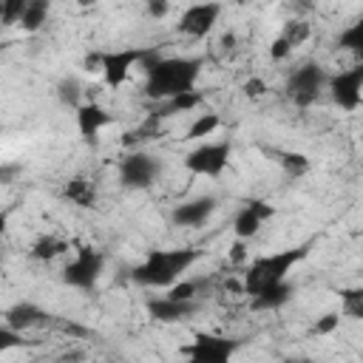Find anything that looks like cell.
<instances>
[{
    "label": "cell",
    "mask_w": 363,
    "mask_h": 363,
    "mask_svg": "<svg viewBox=\"0 0 363 363\" xmlns=\"http://www.w3.org/2000/svg\"><path fill=\"white\" fill-rule=\"evenodd\" d=\"M142 65H145V94L162 102L176 94L193 91L204 62L201 57H159L153 51Z\"/></svg>",
    "instance_id": "cell-1"
},
{
    "label": "cell",
    "mask_w": 363,
    "mask_h": 363,
    "mask_svg": "<svg viewBox=\"0 0 363 363\" xmlns=\"http://www.w3.org/2000/svg\"><path fill=\"white\" fill-rule=\"evenodd\" d=\"M199 261V252L190 247H173V250H150L142 264L133 269V281L139 286L162 289L176 284L193 264Z\"/></svg>",
    "instance_id": "cell-2"
},
{
    "label": "cell",
    "mask_w": 363,
    "mask_h": 363,
    "mask_svg": "<svg viewBox=\"0 0 363 363\" xmlns=\"http://www.w3.org/2000/svg\"><path fill=\"white\" fill-rule=\"evenodd\" d=\"M309 247H312V241L289 247V250H278V252H269V255H258L255 261H250V267L244 272V292L252 295L261 286H269L275 281L289 278V272L309 255Z\"/></svg>",
    "instance_id": "cell-3"
},
{
    "label": "cell",
    "mask_w": 363,
    "mask_h": 363,
    "mask_svg": "<svg viewBox=\"0 0 363 363\" xmlns=\"http://www.w3.org/2000/svg\"><path fill=\"white\" fill-rule=\"evenodd\" d=\"M105 269V255L94 247H79L77 255L62 267V281L74 289H94L96 281L102 278Z\"/></svg>",
    "instance_id": "cell-4"
},
{
    "label": "cell",
    "mask_w": 363,
    "mask_h": 363,
    "mask_svg": "<svg viewBox=\"0 0 363 363\" xmlns=\"http://www.w3.org/2000/svg\"><path fill=\"white\" fill-rule=\"evenodd\" d=\"M326 79L329 77H326V71L318 62H303V65H298L289 74V79H286V96L295 105L309 108L320 96V91L326 88Z\"/></svg>",
    "instance_id": "cell-5"
},
{
    "label": "cell",
    "mask_w": 363,
    "mask_h": 363,
    "mask_svg": "<svg viewBox=\"0 0 363 363\" xmlns=\"http://www.w3.org/2000/svg\"><path fill=\"white\" fill-rule=\"evenodd\" d=\"M230 153H233V145L227 139L221 142H201L199 147H193L187 156H184V167L196 176H221L224 167L230 164Z\"/></svg>",
    "instance_id": "cell-6"
},
{
    "label": "cell",
    "mask_w": 363,
    "mask_h": 363,
    "mask_svg": "<svg viewBox=\"0 0 363 363\" xmlns=\"http://www.w3.org/2000/svg\"><path fill=\"white\" fill-rule=\"evenodd\" d=\"M159 173H162L159 159L145 153V150H133V153H128L119 162V182L128 190H147V187H153Z\"/></svg>",
    "instance_id": "cell-7"
},
{
    "label": "cell",
    "mask_w": 363,
    "mask_h": 363,
    "mask_svg": "<svg viewBox=\"0 0 363 363\" xmlns=\"http://www.w3.org/2000/svg\"><path fill=\"white\" fill-rule=\"evenodd\" d=\"M150 54H153V51H147V48L105 51V54H99V71H102L105 82H108L111 88H116V85H122V82L128 79V74H130L136 65H142Z\"/></svg>",
    "instance_id": "cell-8"
},
{
    "label": "cell",
    "mask_w": 363,
    "mask_h": 363,
    "mask_svg": "<svg viewBox=\"0 0 363 363\" xmlns=\"http://www.w3.org/2000/svg\"><path fill=\"white\" fill-rule=\"evenodd\" d=\"M326 91L332 102L343 111H357L360 96H363V65H352L335 77L326 79Z\"/></svg>",
    "instance_id": "cell-9"
},
{
    "label": "cell",
    "mask_w": 363,
    "mask_h": 363,
    "mask_svg": "<svg viewBox=\"0 0 363 363\" xmlns=\"http://www.w3.org/2000/svg\"><path fill=\"white\" fill-rule=\"evenodd\" d=\"M238 349V340L233 337H221V335H196L193 343H187L182 349L184 357L196 360V363H227Z\"/></svg>",
    "instance_id": "cell-10"
},
{
    "label": "cell",
    "mask_w": 363,
    "mask_h": 363,
    "mask_svg": "<svg viewBox=\"0 0 363 363\" xmlns=\"http://www.w3.org/2000/svg\"><path fill=\"white\" fill-rule=\"evenodd\" d=\"M221 17V3L216 0H204V3H193L182 11V20H179V31L187 34V37H204L216 28Z\"/></svg>",
    "instance_id": "cell-11"
},
{
    "label": "cell",
    "mask_w": 363,
    "mask_h": 363,
    "mask_svg": "<svg viewBox=\"0 0 363 363\" xmlns=\"http://www.w3.org/2000/svg\"><path fill=\"white\" fill-rule=\"evenodd\" d=\"M272 216H275L272 204H267V201H261V199H250V201H244V204L238 207L235 218H233L235 238H238V241L252 238V235L261 230V224H264L267 218H272Z\"/></svg>",
    "instance_id": "cell-12"
},
{
    "label": "cell",
    "mask_w": 363,
    "mask_h": 363,
    "mask_svg": "<svg viewBox=\"0 0 363 363\" xmlns=\"http://www.w3.org/2000/svg\"><path fill=\"white\" fill-rule=\"evenodd\" d=\"M216 207H218L216 196H196V199H187V201L176 204L173 213H170V221L176 227H201L204 221H210Z\"/></svg>",
    "instance_id": "cell-13"
},
{
    "label": "cell",
    "mask_w": 363,
    "mask_h": 363,
    "mask_svg": "<svg viewBox=\"0 0 363 363\" xmlns=\"http://www.w3.org/2000/svg\"><path fill=\"white\" fill-rule=\"evenodd\" d=\"M193 312H196V301H179L170 295L147 301V315L159 323H179V320H187Z\"/></svg>",
    "instance_id": "cell-14"
},
{
    "label": "cell",
    "mask_w": 363,
    "mask_h": 363,
    "mask_svg": "<svg viewBox=\"0 0 363 363\" xmlns=\"http://www.w3.org/2000/svg\"><path fill=\"white\" fill-rule=\"evenodd\" d=\"M48 320H51V315H48L45 309H40L37 303H28V301L14 303V306L6 312V323H9L11 329H17V332H28V329L45 326Z\"/></svg>",
    "instance_id": "cell-15"
},
{
    "label": "cell",
    "mask_w": 363,
    "mask_h": 363,
    "mask_svg": "<svg viewBox=\"0 0 363 363\" xmlns=\"http://www.w3.org/2000/svg\"><path fill=\"white\" fill-rule=\"evenodd\" d=\"M295 295V286L289 284V278L284 281H275L269 286H261L258 292H252V309H264V312H272V309H281L284 303H289Z\"/></svg>",
    "instance_id": "cell-16"
},
{
    "label": "cell",
    "mask_w": 363,
    "mask_h": 363,
    "mask_svg": "<svg viewBox=\"0 0 363 363\" xmlns=\"http://www.w3.org/2000/svg\"><path fill=\"white\" fill-rule=\"evenodd\" d=\"M111 119H113V116H111L102 105H96V102H82V105L77 108V128H79V133H82L85 139H91V136H96L102 128H108Z\"/></svg>",
    "instance_id": "cell-17"
},
{
    "label": "cell",
    "mask_w": 363,
    "mask_h": 363,
    "mask_svg": "<svg viewBox=\"0 0 363 363\" xmlns=\"http://www.w3.org/2000/svg\"><path fill=\"white\" fill-rule=\"evenodd\" d=\"M48 11H51V0H28L17 26H20L23 31H37V28H43V23L48 20Z\"/></svg>",
    "instance_id": "cell-18"
},
{
    "label": "cell",
    "mask_w": 363,
    "mask_h": 363,
    "mask_svg": "<svg viewBox=\"0 0 363 363\" xmlns=\"http://www.w3.org/2000/svg\"><path fill=\"white\" fill-rule=\"evenodd\" d=\"M201 102V96L193 91H184V94H176L170 99H162L159 108H156V116H170V113H184V111H193L196 105Z\"/></svg>",
    "instance_id": "cell-19"
},
{
    "label": "cell",
    "mask_w": 363,
    "mask_h": 363,
    "mask_svg": "<svg viewBox=\"0 0 363 363\" xmlns=\"http://www.w3.org/2000/svg\"><path fill=\"white\" fill-rule=\"evenodd\" d=\"M65 199H71V201L79 204V207H91V204H94V187H91V182H85V179H71L68 187H65Z\"/></svg>",
    "instance_id": "cell-20"
},
{
    "label": "cell",
    "mask_w": 363,
    "mask_h": 363,
    "mask_svg": "<svg viewBox=\"0 0 363 363\" xmlns=\"http://www.w3.org/2000/svg\"><path fill=\"white\" fill-rule=\"evenodd\" d=\"M337 45H340L343 51L360 54V51H363V23L357 20V23H352L349 28H343L340 37H337Z\"/></svg>",
    "instance_id": "cell-21"
},
{
    "label": "cell",
    "mask_w": 363,
    "mask_h": 363,
    "mask_svg": "<svg viewBox=\"0 0 363 363\" xmlns=\"http://www.w3.org/2000/svg\"><path fill=\"white\" fill-rule=\"evenodd\" d=\"M218 125H221L218 113H199L196 122L187 128V139H204V136H210Z\"/></svg>",
    "instance_id": "cell-22"
},
{
    "label": "cell",
    "mask_w": 363,
    "mask_h": 363,
    "mask_svg": "<svg viewBox=\"0 0 363 363\" xmlns=\"http://www.w3.org/2000/svg\"><path fill=\"white\" fill-rule=\"evenodd\" d=\"M340 315H349V318H363V289L354 286V289H343L340 292Z\"/></svg>",
    "instance_id": "cell-23"
},
{
    "label": "cell",
    "mask_w": 363,
    "mask_h": 363,
    "mask_svg": "<svg viewBox=\"0 0 363 363\" xmlns=\"http://www.w3.org/2000/svg\"><path fill=\"white\" fill-rule=\"evenodd\" d=\"M62 250H65V241H60V238H54V235H45V238H40V241L34 244L31 255H34L37 261H51V258H57Z\"/></svg>",
    "instance_id": "cell-24"
},
{
    "label": "cell",
    "mask_w": 363,
    "mask_h": 363,
    "mask_svg": "<svg viewBox=\"0 0 363 363\" xmlns=\"http://www.w3.org/2000/svg\"><path fill=\"white\" fill-rule=\"evenodd\" d=\"M26 3L28 0H0V23L3 26H17L20 17H23Z\"/></svg>",
    "instance_id": "cell-25"
},
{
    "label": "cell",
    "mask_w": 363,
    "mask_h": 363,
    "mask_svg": "<svg viewBox=\"0 0 363 363\" xmlns=\"http://www.w3.org/2000/svg\"><path fill=\"white\" fill-rule=\"evenodd\" d=\"M281 164L289 176H301L309 170V159L303 153H281Z\"/></svg>",
    "instance_id": "cell-26"
},
{
    "label": "cell",
    "mask_w": 363,
    "mask_h": 363,
    "mask_svg": "<svg viewBox=\"0 0 363 363\" xmlns=\"http://www.w3.org/2000/svg\"><path fill=\"white\" fill-rule=\"evenodd\" d=\"M23 343H26V340H23V332L11 329L9 323L0 326V354L9 352V349H17V346H23Z\"/></svg>",
    "instance_id": "cell-27"
},
{
    "label": "cell",
    "mask_w": 363,
    "mask_h": 363,
    "mask_svg": "<svg viewBox=\"0 0 363 363\" xmlns=\"http://www.w3.org/2000/svg\"><path fill=\"white\" fill-rule=\"evenodd\" d=\"M196 292H199V284L196 281H182V284H170V298H179V301H196Z\"/></svg>",
    "instance_id": "cell-28"
},
{
    "label": "cell",
    "mask_w": 363,
    "mask_h": 363,
    "mask_svg": "<svg viewBox=\"0 0 363 363\" xmlns=\"http://www.w3.org/2000/svg\"><path fill=\"white\" fill-rule=\"evenodd\" d=\"M340 326V312H326L323 318H318V323L312 326L315 335H332Z\"/></svg>",
    "instance_id": "cell-29"
},
{
    "label": "cell",
    "mask_w": 363,
    "mask_h": 363,
    "mask_svg": "<svg viewBox=\"0 0 363 363\" xmlns=\"http://www.w3.org/2000/svg\"><path fill=\"white\" fill-rule=\"evenodd\" d=\"M306 34H309V28H306V23H295V20H292V23L286 26V31H284L281 37H284V40H286V43H289V45L295 48V45H298V43H301V40H303Z\"/></svg>",
    "instance_id": "cell-30"
},
{
    "label": "cell",
    "mask_w": 363,
    "mask_h": 363,
    "mask_svg": "<svg viewBox=\"0 0 363 363\" xmlns=\"http://www.w3.org/2000/svg\"><path fill=\"white\" fill-rule=\"evenodd\" d=\"M289 51H292V45L284 40V37H275L272 40V45H269V57L278 62V60H286L289 57Z\"/></svg>",
    "instance_id": "cell-31"
},
{
    "label": "cell",
    "mask_w": 363,
    "mask_h": 363,
    "mask_svg": "<svg viewBox=\"0 0 363 363\" xmlns=\"http://www.w3.org/2000/svg\"><path fill=\"white\" fill-rule=\"evenodd\" d=\"M20 173H23V164H17V162L0 164V184H11V182H17Z\"/></svg>",
    "instance_id": "cell-32"
},
{
    "label": "cell",
    "mask_w": 363,
    "mask_h": 363,
    "mask_svg": "<svg viewBox=\"0 0 363 363\" xmlns=\"http://www.w3.org/2000/svg\"><path fill=\"white\" fill-rule=\"evenodd\" d=\"M145 3H147V14H150V17H164L167 9H170L167 0H145Z\"/></svg>",
    "instance_id": "cell-33"
},
{
    "label": "cell",
    "mask_w": 363,
    "mask_h": 363,
    "mask_svg": "<svg viewBox=\"0 0 363 363\" xmlns=\"http://www.w3.org/2000/svg\"><path fill=\"white\" fill-rule=\"evenodd\" d=\"M244 91H247L250 96H258V94H264V82L252 79V82H247V85H244Z\"/></svg>",
    "instance_id": "cell-34"
},
{
    "label": "cell",
    "mask_w": 363,
    "mask_h": 363,
    "mask_svg": "<svg viewBox=\"0 0 363 363\" xmlns=\"http://www.w3.org/2000/svg\"><path fill=\"white\" fill-rule=\"evenodd\" d=\"M6 227H9V213L3 210V213H0V238H3V233H6Z\"/></svg>",
    "instance_id": "cell-35"
},
{
    "label": "cell",
    "mask_w": 363,
    "mask_h": 363,
    "mask_svg": "<svg viewBox=\"0 0 363 363\" xmlns=\"http://www.w3.org/2000/svg\"><path fill=\"white\" fill-rule=\"evenodd\" d=\"M77 3H79V6H94L96 0H77Z\"/></svg>",
    "instance_id": "cell-36"
}]
</instances>
